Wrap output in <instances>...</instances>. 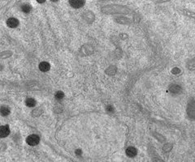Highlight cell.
Listing matches in <instances>:
<instances>
[{
	"label": "cell",
	"instance_id": "1",
	"mask_svg": "<svg viewBox=\"0 0 195 162\" xmlns=\"http://www.w3.org/2000/svg\"><path fill=\"white\" fill-rule=\"evenodd\" d=\"M102 11L106 14H129V8L120 5H107L103 7Z\"/></svg>",
	"mask_w": 195,
	"mask_h": 162
},
{
	"label": "cell",
	"instance_id": "2",
	"mask_svg": "<svg viewBox=\"0 0 195 162\" xmlns=\"http://www.w3.org/2000/svg\"><path fill=\"white\" fill-rule=\"evenodd\" d=\"M187 114L189 118L195 119V100H192L189 102L187 106Z\"/></svg>",
	"mask_w": 195,
	"mask_h": 162
},
{
	"label": "cell",
	"instance_id": "3",
	"mask_svg": "<svg viewBox=\"0 0 195 162\" xmlns=\"http://www.w3.org/2000/svg\"><path fill=\"white\" fill-rule=\"evenodd\" d=\"M26 142H27L29 145L35 146L37 144H38V143L40 142V139H39V137L37 135H30L28 136Z\"/></svg>",
	"mask_w": 195,
	"mask_h": 162
},
{
	"label": "cell",
	"instance_id": "4",
	"mask_svg": "<svg viewBox=\"0 0 195 162\" xmlns=\"http://www.w3.org/2000/svg\"><path fill=\"white\" fill-rule=\"evenodd\" d=\"M69 3L74 8H81L85 3V0H69Z\"/></svg>",
	"mask_w": 195,
	"mask_h": 162
},
{
	"label": "cell",
	"instance_id": "5",
	"mask_svg": "<svg viewBox=\"0 0 195 162\" xmlns=\"http://www.w3.org/2000/svg\"><path fill=\"white\" fill-rule=\"evenodd\" d=\"M169 92L172 94L177 95L182 92V88L179 84H172V86H170Z\"/></svg>",
	"mask_w": 195,
	"mask_h": 162
},
{
	"label": "cell",
	"instance_id": "6",
	"mask_svg": "<svg viewBox=\"0 0 195 162\" xmlns=\"http://www.w3.org/2000/svg\"><path fill=\"white\" fill-rule=\"evenodd\" d=\"M10 134V129L7 126H0V138H5Z\"/></svg>",
	"mask_w": 195,
	"mask_h": 162
},
{
	"label": "cell",
	"instance_id": "7",
	"mask_svg": "<svg viewBox=\"0 0 195 162\" xmlns=\"http://www.w3.org/2000/svg\"><path fill=\"white\" fill-rule=\"evenodd\" d=\"M7 24L10 28H16L19 24V21L16 18H9L7 21Z\"/></svg>",
	"mask_w": 195,
	"mask_h": 162
},
{
	"label": "cell",
	"instance_id": "8",
	"mask_svg": "<svg viewBox=\"0 0 195 162\" xmlns=\"http://www.w3.org/2000/svg\"><path fill=\"white\" fill-rule=\"evenodd\" d=\"M138 154V151L134 147H129L126 149V155L129 157H134Z\"/></svg>",
	"mask_w": 195,
	"mask_h": 162
},
{
	"label": "cell",
	"instance_id": "9",
	"mask_svg": "<svg viewBox=\"0 0 195 162\" xmlns=\"http://www.w3.org/2000/svg\"><path fill=\"white\" fill-rule=\"evenodd\" d=\"M51 68V66L47 62H42V63L39 64V69L42 71L43 72H48L49 70Z\"/></svg>",
	"mask_w": 195,
	"mask_h": 162
},
{
	"label": "cell",
	"instance_id": "10",
	"mask_svg": "<svg viewBox=\"0 0 195 162\" xmlns=\"http://www.w3.org/2000/svg\"><path fill=\"white\" fill-rule=\"evenodd\" d=\"M180 12H181V14H183V15L189 17V18L195 19V12H193L192 11L186 10V9H182V10H180Z\"/></svg>",
	"mask_w": 195,
	"mask_h": 162
},
{
	"label": "cell",
	"instance_id": "11",
	"mask_svg": "<svg viewBox=\"0 0 195 162\" xmlns=\"http://www.w3.org/2000/svg\"><path fill=\"white\" fill-rule=\"evenodd\" d=\"M115 20H116V22L122 24H130V22H131L130 19L126 18V17H117Z\"/></svg>",
	"mask_w": 195,
	"mask_h": 162
},
{
	"label": "cell",
	"instance_id": "12",
	"mask_svg": "<svg viewBox=\"0 0 195 162\" xmlns=\"http://www.w3.org/2000/svg\"><path fill=\"white\" fill-rule=\"evenodd\" d=\"M10 112H11V110H10L9 107H7V106H2V107L0 108V114L3 116V117L9 115Z\"/></svg>",
	"mask_w": 195,
	"mask_h": 162
},
{
	"label": "cell",
	"instance_id": "13",
	"mask_svg": "<svg viewBox=\"0 0 195 162\" xmlns=\"http://www.w3.org/2000/svg\"><path fill=\"white\" fill-rule=\"evenodd\" d=\"M187 68L189 70V71H194L195 70V58L194 59H192L191 60H189L187 63Z\"/></svg>",
	"mask_w": 195,
	"mask_h": 162
},
{
	"label": "cell",
	"instance_id": "14",
	"mask_svg": "<svg viewBox=\"0 0 195 162\" xmlns=\"http://www.w3.org/2000/svg\"><path fill=\"white\" fill-rule=\"evenodd\" d=\"M25 104L28 107H34L36 105V101L33 98H28L25 101Z\"/></svg>",
	"mask_w": 195,
	"mask_h": 162
},
{
	"label": "cell",
	"instance_id": "15",
	"mask_svg": "<svg viewBox=\"0 0 195 162\" xmlns=\"http://www.w3.org/2000/svg\"><path fill=\"white\" fill-rule=\"evenodd\" d=\"M21 9L25 13H29L30 11H31V7H30L29 5L25 4V5H23V6H22Z\"/></svg>",
	"mask_w": 195,
	"mask_h": 162
},
{
	"label": "cell",
	"instance_id": "16",
	"mask_svg": "<svg viewBox=\"0 0 195 162\" xmlns=\"http://www.w3.org/2000/svg\"><path fill=\"white\" fill-rule=\"evenodd\" d=\"M64 97V94L63 92H61V91H58L57 93H55V98L57 100H61L63 99Z\"/></svg>",
	"mask_w": 195,
	"mask_h": 162
},
{
	"label": "cell",
	"instance_id": "17",
	"mask_svg": "<svg viewBox=\"0 0 195 162\" xmlns=\"http://www.w3.org/2000/svg\"><path fill=\"white\" fill-rule=\"evenodd\" d=\"M107 111H109V112L113 111L112 106H111V105H108V106H107Z\"/></svg>",
	"mask_w": 195,
	"mask_h": 162
},
{
	"label": "cell",
	"instance_id": "18",
	"mask_svg": "<svg viewBox=\"0 0 195 162\" xmlns=\"http://www.w3.org/2000/svg\"><path fill=\"white\" fill-rule=\"evenodd\" d=\"M46 0H38V2H40V3H43V2H44Z\"/></svg>",
	"mask_w": 195,
	"mask_h": 162
},
{
	"label": "cell",
	"instance_id": "19",
	"mask_svg": "<svg viewBox=\"0 0 195 162\" xmlns=\"http://www.w3.org/2000/svg\"><path fill=\"white\" fill-rule=\"evenodd\" d=\"M51 1H53V2H57L58 0H51Z\"/></svg>",
	"mask_w": 195,
	"mask_h": 162
}]
</instances>
